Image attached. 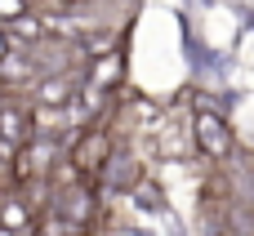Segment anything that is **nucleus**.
Masks as SVG:
<instances>
[{
    "label": "nucleus",
    "instance_id": "7",
    "mask_svg": "<svg viewBox=\"0 0 254 236\" xmlns=\"http://www.w3.org/2000/svg\"><path fill=\"white\" fill-rule=\"evenodd\" d=\"M18 13H27V0H0V27L13 22Z\"/></svg>",
    "mask_w": 254,
    "mask_h": 236
},
{
    "label": "nucleus",
    "instance_id": "4",
    "mask_svg": "<svg viewBox=\"0 0 254 236\" xmlns=\"http://www.w3.org/2000/svg\"><path fill=\"white\" fill-rule=\"evenodd\" d=\"M71 98H76V80H71L67 71L45 76L40 89H36V103H40V107H71Z\"/></svg>",
    "mask_w": 254,
    "mask_h": 236
},
{
    "label": "nucleus",
    "instance_id": "8",
    "mask_svg": "<svg viewBox=\"0 0 254 236\" xmlns=\"http://www.w3.org/2000/svg\"><path fill=\"white\" fill-rule=\"evenodd\" d=\"M138 201H143L147 210H156V205H161V192H156L152 183H143V187H138Z\"/></svg>",
    "mask_w": 254,
    "mask_h": 236
},
{
    "label": "nucleus",
    "instance_id": "6",
    "mask_svg": "<svg viewBox=\"0 0 254 236\" xmlns=\"http://www.w3.org/2000/svg\"><path fill=\"white\" fill-rule=\"evenodd\" d=\"M0 228H31V210L22 201H0Z\"/></svg>",
    "mask_w": 254,
    "mask_h": 236
},
{
    "label": "nucleus",
    "instance_id": "3",
    "mask_svg": "<svg viewBox=\"0 0 254 236\" xmlns=\"http://www.w3.org/2000/svg\"><path fill=\"white\" fill-rule=\"evenodd\" d=\"M71 161H76L80 174L103 170V165H107V134H103V129H89V134L76 143V156H71Z\"/></svg>",
    "mask_w": 254,
    "mask_h": 236
},
{
    "label": "nucleus",
    "instance_id": "2",
    "mask_svg": "<svg viewBox=\"0 0 254 236\" xmlns=\"http://www.w3.org/2000/svg\"><path fill=\"white\" fill-rule=\"evenodd\" d=\"M27 138H31V116L18 112L13 103H4L0 107V156H13Z\"/></svg>",
    "mask_w": 254,
    "mask_h": 236
},
{
    "label": "nucleus",
    "instance_id": "1",
    "mask_svg": "<svg viewBox=\"0 0 254 236\" xmlns=\"http://www.w3.org/2000/svg\"><path fill=\"white\" fill-rule=\"evenodd\" d=\"M192 138H196V147H201L205 156H228V152H232V129H228L223 116H214V112H196V116H192Z\"/></svg>",
    "mask_w": 254,
    "mask_h": 236
},
{
    "label": "nucleus",
    "instance_id": "5",
    "mask_svg": "<svg viewBox=\"0 0 254 236\" xmlns=\"http://www.w3.org/2000/svg\"><path fill=\"white\" fill-rule=\"evenodd\" d=\"M4 27H9V36H18V40H31V45L49 36L40 13H18V18H13V22H4Z\"/></svg>",
    "mask_w": 254,
    "mask_h": 236
},
{
    "label": "nucleus",
    "instance_id": "9",
    "mask_svg": "<svg viewBox=\"0 0 254 236\" xmlns=\"http://www.w3.org/2000/svg\"><path fill=\"white\" fill-rule=\"evenodd\" d=\"M4 54H9V31L0 27V58H4Z\"/></svg>",
    "mask_w": 254,
    "mask_h": 236
}]
</instances>
